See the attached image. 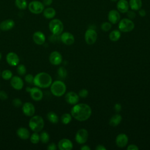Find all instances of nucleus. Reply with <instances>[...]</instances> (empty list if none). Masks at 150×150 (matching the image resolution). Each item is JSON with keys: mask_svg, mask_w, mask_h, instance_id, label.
Returning <instances> with one entry per match:
<instances>
[{"mask_svg": "<svg viewBox=\"0 0 150 150\" xmlns=\"http://www.w3.org/2000/svg\"><path fill=\"white\" fill-rule=\"evenodd\" d=\"M91 108L87 104L80 103L75 104L71 110V115L79 121H84L88 120L91 115Z\"/></svg>", "mask_w": 150, "mask_h": 150, "instance_id": "f257e3e1", "label": "nucleus"}, {"mask_svg": "<svg viewBox=\"0 0 150 150\" xmlns=\"http://www.w3.org/2000/svg\"><path fill=\"white\" fill-rule=\"evenodd\" d=\"M52 83L51 76L46 72H40L36 74L33 79V84L39 88H47Z\"/></svg>", "mask_w": 150, "mask_h": 150, "instance_id": "f03ea898", "label": "nucleus"}, {"mask_svg": "<svg viewBox=\"0 0 150 150\" xmlns=\"http://www.w3.org/2000/svg\"><path fill=\"white\" fill-rule=\"evenodd\" d=\"M44 120L40 115L32 116L29 122V127L34 132H40L44 127Z\"/></svg>", "mask_w": 150, "mask_h": 150, "instance_id": "7ed1b4c3", "label": "nucleus"}, {"mask_svg": "<svg viewBox=\"0 0 150 150\" xmlns=\"http://www.w3.org/2000/svg\"><path fill=\"white\" fill-rule=\"evenodd\" d=\"M50 91L54 96L61 97L66 91V84L61 80H56L50 85Z\"/></svg>", "mask_w": 150, "mask_h": 150, "instance_id": "20e7f679", "label": "nucleus"}, {"mask_svg": "<svg viewBox=\"0 0 150 150\" xmlns=\"http://www.w3.org/2000/svg\"><path fill=\"white\" fill-rule=\"evenodd\" d=\"M49 28L52 34L60 35L63 30L64 26L60 20L58 19H54L49 22Z\"/></svg>", "mask_w": 150, "mask_h": 150, "instance_id": "39448f33", "label": "nucleus"}, {"mask_svg": "<svg viewBox=\"0 0 150 150\" xmlns=\"http://www.w3.org/2000/svg\"><path fill=\"white\" fill-rule=\"evenodd\" d=\"M135 27L134 23L129 18L121 19L118 23V29L122 32H129L132 31Z\"/></svg>", "mask_w": 150, "mask_h": 150, "instance_id": "423d86ee", "label": "nucleus"}, {"mask_svg": "<svg viewBox=\"0 0 150 150\" xmlns=\"http://www.w3.org/2000/svg\"><path fill=\"white\" fill-rule=\"evenodd\" d=\"M45 8V5L42 2L39 1H31L28 5L29 11L34 14L41 13Z\"/></svg>", "mask_w": 150, "mask_h": 150, "instance_id": "0eeeda50", "label": "nucleus"}, {"mask_svg": "<svg viewBox=\"0 0 150 150\" xmlns=\"http://www.w3.org/2000/svg\"><path fill=\"white\" fill-rule=\"evenodd\" d=\"M97 39V33L96 31L93 29H88L84 35V39L87 44L93 45L94 44Z\"/></svg>", "mask_w": 150, "mask_h": 150, "instance_id": "6e6552de", "label": "nucleus"}, {"mask_svg": "<svg viewBox=\"0 0 150 150\" xmlns=\"http://www.w3.org/2000/svg\"><path fill=\"white\" fill-rule=\"evenodd\" d=\"M26 91L30 93L31 98L35 101H40L43 98V92L38 87H27Z\"/></svg>", "mask_w": 150, "mask_h": 150, "instance_id": "1a4fd4ad", "label": "nucleus"}, {"mask_svg": "<svg viewBox=\"0 0 150 150\" xmlns=\"http://www.w3.org/2000/svg\"><path fill=\"white\" fill-rule=\"evenodd\" d=\"M88 131L84 128H81L79 129L76 132V136H75V139L77 143L80 144H83L87 141L88 139Z\"/></svg>", "mask_w": 150, "mask_h": 150, "instance_id": "9d476101", "label": "nucleus"}, {"mask_svg": "<svg viewBox=\"0 0 150 150\" xmlns=\"http://www.w3.org/2000/svg\"><path fill=\"white\" fill-rule=\"evenodd\" d=\"M22 112L28 117H32L35 112V108L33 104L30 102H26L22 105Z\"/></svg>", "mask_w": 150, "mask_h": 150, "instance_id": "9b49d317", "label": "nucleus"}, {"mask_svg": "<svg viewBox=\"0 0 150 150\" xmlns=\"http://www.w3.org/2000/svg\"><path fill=\"white\" fill-rule=\"evenodd\" d=\"M6 60L11 66H18L19 63V58L18 54L14 52H9L6 56Z\"/></svg>", "mask_w": 150, "mask_h": 150, "instance_id": "f8f14e48", "label": "nucleus"}, {"mask_svg": "<svg viewBox=\"0 0 150 150\" xmlns=\"http://www.w3.org/2000/svg\"><path fill=\"white\" fill-rule=\"evenodd\" d=\"M49 61L53 65H59L62 62V54L57 51L52 52L49 55Z\"/></svg>", "mask_w": 150, "mask_h": 150, "instance_id": "ddd939ff", "label": "nucleus"}, {"mask_svg": "<svg viewBox=\"0 0 150 150\" xmlns=\"http://www.w3.org/2000/svg\"><path fill=\"white\" fill-rule=\"evenodd\" d=\"M10 83L11 86L16 90H21L23 87V81L22 79L18 76L12 77L11 79Z\"/></svg>", "mask_w": 150, "mask_h": 150, "instance_id": "4468645a", "label": "nucleus"}, {"mask_svg": "<svg viewBox=\"0 0 150 150\" xmlns=\"http://www.w3.org/2000/svg\"><path fill=\"white\" fill-rule=\"evenodd\" d=\"M65 100L67 103L71 105H75L77 104L79 101V96L75 92L70 91L66 93L65 96Z\"/></svg>", "mask_w": 150, "mask_h": 150, "instance_id": "2eb2a0df", "label": "nucleus"}, {"mask_svg": "<svg viewBox=\"0 0 150 150\" xmlns=\"http://www.w3.org/2000/svg\"><path fill=\"white\" fill-rule=\"evenodd\" d=\"M128 142V138L125 134L121 133L118 134L115 139L116 145L118 147L123 148L125 146Z\"/></svg>", "mask_w": 150, "mask_h": 150, "instance_id": "dca6fc26", "label": "nucleus"}, {"mask_svg": "<svg viewBox=\"0 0 150 150\" xmlns=\"http://www.w3.org/2000/svg\"><path fill=\"white\" fill-rule=\"evenodd\" d=\"M61 41L66 45H71L74 42V37L70 32H64L60 36Z\"/></svg>", "mask_w": 150, "mask_h": 150, "instance_id": "f3484780", "label": "nucleus"}, {"mask_svg": "<svg viewBox=\"0 0 150 150\" xmlns=\"http://www.w3.org/2000/svg\"><path fill=\"white\" fill-rule=\"evenodd\" d=\"M57 145L60 150H71L73 148V143L70 139L67 138L60 139Z\"/></svg>", "mask_w": 150, "mask_h": 150, "instance_id": "a211bd4d", "label": "nucleus"}, {"mask_svg": "<svg viewBox=\"0 0 150 150\" xmlns=\"http://www.w3.org/2000/svg\"><path fill=\"white\" fill-rule=\"evenodd\" d=\"M108 19L112 24L118 23L120 20V14L119 12L115 9L110 11L108 14Z\"/></svg>", "mask_w": 150, "mask_h": 150, "instance_id": "6ab92c4d", "label": "nucleus"}, {"mask_svg": "<svg viewBox=\"0 0 150 150\" xmlns=\"http://www.w3.org/2000/svg\"><path fill=\"white\" fill-rule=\"evenodd\" d=\"M33 40L38 45H43L46 40L45 35L40 31H36L33 35Z\"/></svg>", "mask_w": 150, "mask_h": 150, "instance_id": "aec40b11", "label": "nucleus"}, {"mask_svg": "<svg viewBox=\"0 0 150 150\" xmlns=\"http://www.w3.org/2000/svg\"><path fill=\"white\" fill-rule=\"evenodd\" d=\"M15 26V22L11 19H8L3 21L0 23V29L3 31L11 30Z\"/></svg>", "mask_w": 150, "mask_h": 150, "instance_id": "412c9836", "label": "nucleus"}, {"mask_svg": "<svg viewBox=\"0 0 150 150\" xmlns=\"http://www.w3.org/2000/svg\"><path fill=\"white\" fill-rule=\"evenodd\" d=\"M129 3L127 0H119L117 4L118 11L121 13H126L129 10Z\"/></svg>", "mask_w": 150, "mask_h": 150, "instance_id": "4be33fe9", "label": "nucleus"}, {"mask_svg": "<svg viewBox=\"0 0 150 150\" xmlns=\"http://www.w3.org/2000/svg\"><path fill=\"white\" fill-rule=\"evenodd\" d=\"M16 134L19 138L22 139H27L30 137L29 130L24 127H20L16 131Z\"/></svg>", "mask_w": 150, "mask_h": 150, "instance_id": "5701e85b", "label": "nucleus"}, {"mask_svg": "<svg viewBox=\"0 0 150 150\" xmlns=\"http://www.w3.org/2000/svg\"><path fill=\"white\" fill-rule=\"evenodd\" d=\"M56 12L55 9L51 7H48L46 9H44L43 11V15L44 17L46 19H52L56 15Z\"/></svg>", "mask_w": 150, "mask_h": 150, "instance_id": "b1692460", "label": "nucleus"}, {"mask_svg": "<svg viewBox=\"0 0 150 150\" xmlns=\"http://www.w3.org/2000/svg\"><path fill=\"white\" fill-rule=\"evenodd\" d=\"M122 120V117L120 114H117L112 116L109 121V124L112 127H116L119 125Z\"/></svg>", "mask_w": 150, "mask_h": 150, "instance_id": "393cba45", "label": "nucleus"}, {"mask_svg": "<svg viewBox=\"0 0 150 150\" xmlns=\"http://www.w3.org/2000/svg\"><path fill=\"white\" fill-rule=\"evenodd\" d=\"M142 2L141 0H129V6L132 10L138 11L142 7Z\"/></svg>", "mask_w": 150, "mask_h": 150, "instance_id": "a878e982", "label": "nucleus"}, {"mask_svg": "<svg viewBox=\"0 0 150 150\" xmlns=\"http://www.w3.org/2000/svg\"><path fill=\"white\" fill-rule=\"evenodd\" d=\"M121 37L120 31L118 30H114L109 34V39L112 42L118 41Z\"/></svg>", "mask_w": 150, "mask_h": 150, "instance_id": "bb28decb", "label": "nucleus"}, {"mask_svg": "<svg viewBox=\"0 0 150 150\" xmlns=\"http://www.w3.org/2000/svg\"><path fill=\"white\" fill-rule=\"evenodd\" d=\"M47 120L53 124H57L59 121V117L53 111H50L47 114Z\"/></svg>", "mask_w": 150, "mask_h": 150, "instance_id": "cd10ccee", "label": "nucleus"}, {"mask_svg": "<svg viewBox=\"0 0 150 150\" xmlns=\"http://www.w3.org/2000/svg\"><path fill=\"white\" fill-rule=\"evenodd\" d=\"M16 6L21 10H24L28 7V3L26 0H15Z\"/></svg>", "mask_w": 150, "mask_h": 150, "instance_id": "c85d7f7f", "label": "nucleus"}, {"mask_svg": "<svg viewBox=\"0 0 150 150\" xmlns=\"http://www.w3.org/2000/svg\"><path fill=\"white\" fill-rule=\"evenodd\" d=\"M72 116L69 113H64L61 116V121L64 124H68L71 121Z\"/></svg>", "mask_w": 150, "mask_h": 150, "instance_id": "c756f323", "label": "nucleus"}, {"mask_svg": "<svg viewBox=\"0 0 150 150\" xmlns=\"http://www.w3.org/2000/svg\"><path fill=\"white\" fill-rule=\"evenodd\" d=\"M1 76L3 79L5 80H9L12 77V72L8 69L4 70L1 73Z\"/></svg>", "mask_w": 150, "mask_h": 150, "instance_id": "7c9ffc66", "label": "nucleus"}, {"mask_svg": "<svg viewBox=\"0 0 150 150\" xmlns=\"http://www.w3.org/2000/svg\"><path fill=\"white\" fill-rule=\"evenodd\" d=\"M40 141L43 143V144H46L47 142H49V139H50V137L49 135L47 132L43 131L42 132L40 133Z\"/></svg>", "mask_w": 150, "mask_h": 150, "instance_id": "2f4dec72", "label": "nucleus"}, {"mask_svg": "<svg viewBox=\"0 0 150 150\" xmlns=\"http://www.w3.org/2000/svg\"><path fill=\"white\" fill-rule=\"evenodd\" d=\"M30 140L32 144H38L40 141V135L37 132H34L31 135H30Z\"/></svg>", "mask_w": 150, "mask_h": 150, "instance_id": "473e14b6", "label": "nucleus"}, {"mask_svg": "<svg viewBox=\"0 0 150 150\" xmlns=\"http://www.w3.org/2000/svg\"><path fill=\"white\" fill-rule=\"evenodd\" d=\"M16 70H17L18 74L19 75H20V76L25 75V74L26 73V67L23 64H19V65H18Z\"/></svg>", "mask_w": 150, "mask_h": 150, "instance_id": "72a5a7b5", "label": "nucleus"}, {"mask_svg": "<svg viewBox=\"0 0 150 150\" xmlns=\"http://www.w3.org/2000/svg\"><path fill=\"white\" fill-rule=\"evenodd\" d=\"M57 74L62 79L65 78L67 74L66 69L63 67H60L57 70Z\"/></svg>", "mask_w": 150, "mask_h": 150, "instance_id": "f704fd0d", "label": "nucleus"}, {"mask_svg": "<svg viewBox=\"0 0 150 150\" xmlns=\"http://www.w3.org/2000/svg\"><path fill=\"white\" fill-rule=\"evenodd\" d=\"M111 27H112L111 23L108 22H104L101 25V28L104 32H108L111 29Z\"/></svg>", "mask_w": 150, "mask_h": 150, "instance_id": "c9c22d12", "label": "nucleus"}, {"mask_svg": "<svg viewBox=\"0 0 150 150\" xmlns=\"http://www.w3.org/2000/svg\"><path fill=\"white\" fill-rule=\"evenodd\" d=\"M88 94V91L85 88L81 89L79 92V96L81 98H86Z\"/></svg>", "mask_w": 150, "mask_h": 150, "instance_id": "e433bc0d", "label": "nucleus"}, {"mask_svg": "<svg viewBox=\"0 0 150 150\" xmlns=\"http://www.w3.org/2000/svg\"><path fill=\"white\" fill-rule=\"evenodd\" d=\"M33 79H34V77L32 74H27L25 77V81L29 84L33 83Z\"/></svg>", "mask_w": 150, "mask_h": 150, "instance_id": "4c0bfd02", "label": "nucleus"}, {"mask_svg": "<svg viewBox=\"0 0 150 150\" xmlns=\"http://www.w3.org/2000/svg\"><path fill=\"white\" fill-rule=\"evenodd\" d=\"M12 104L13 105L16 107H21L22 105V102L21 100V99L18 98H16L15 99L13 100L12 101Z\"/></svg>", "mask_w": 150, "mask_h": 150, "instance_id": "58836bf2", "label": "nucleus"}, {"mask_svg": "<svg viewBox=\"0 0 150 150\" xmlns=\"http://www.w3.org/2000/svg\"><path fill=\"white\" fill-rule=\"evenodd\" d=\"M8 96L4 91H0V99L2 100H5L8 98Z\"/></svg>", "mask_w": 150, "mask_h": 150, "instance_id": "ea45409f", "label": "nucleus"}, {"mask_svg": "<svg viewBox=\"0 0 150 150\" xmlns=\"http://www.w3.org/2000/svg\"><path fill=\"white\" fill-rule=\"evenodd\" d=\"M127 16L129 18V19H134L135 18L136 14L134 11H130L127 12Z\"/></svg>", "mask_w": 150, "mask_h": 150, "instance_id": "a19ab883", "label": "nucleus"}, {"mask_svg": "<svg viewBox=\"0 0 150 150\" xmlns=\"http://www.w3.org/2000/svg\"><path fill=\"white\" fill-rule=\"evenodd\" d=\"M47 149L48 150H56L57 149V147H56V145L52 142V143H50L48 146H47Z\"/></svg>", "mask_w": 150, "mask_h": 150, "instance_id": "79ce46f5", "label": "nucleus"}, {"mask_svg": "<svg viewBox=\"0 0 150 150\" xmlns=\"http://www.w3.org/2000/svg\"><path fill=\"white\" fill-rule=\"evenodd\" d=\"M138 149L139 148L136 145H134V144L129 145L127 148V150H138Z\"/></svg>", "mask_w": 150, "mask_h": 150, "instance_id": "37998d69", "label": "nucleus"}, {"mask_svg": "<svg viewBox=\"0 0 150 150\" xmlns=\"http://www.w3.org/2000/svg\"><path fill=\"white\" fill-rule=\"evenodd\" d=\"M114 110L116 112H120L121 110V105L120 103H116L114 105Z\"/></svg>", "mask_w": 150, "mask_h": 150, "instance_id": "c03bdc74", "label": "nucleus"}, {"mask_svg": "<svg viewBox=\"0 0 150 150\" xmlns=\"http://www.w3.org/2000/svg\"><path fill=\"white\" fill-rule=\"evenodd\" d=\"M53 2V0H43L42 3L45 6H49Z\"/></svg>", "mask_w": 150, "mask_h": 150, "instance_id": "a18cd8bd", "label": "nucleus"}, {"mask_svg": "<svg viewBox=\"0 0 150 150\" xmlns=\"http://www.w3.org/2000/svg\"><path fill=\"white\" fill-rule=\"evenodd\" d=\"M139 15L141 17H144L146 15V11H145V10L144 9H139Z\"/></svg>", "mask_w": 150, "mask_h": 150, "instance_id": "49530a36", "label": "nucleus"}, {"mask_svg": "<svg viewBox=\"0 0 150 150\" xmlns=\"http://www.w3.org/2000/svg\"><path fill=\"white\" fill-rule=\"evenodd\" d=\"M96 150H106V148L103 145H98L96 147Z\"/></svg>", "mask_w": 150, "mask_h": 150, "instance_id": "de8ad7c7", "label": "nucleus"}, {"mask_svg": "<svg viewBox=\"0 0 150 150\" xmlns=\"http://www.w3.org/2000/svg\"><path fill=\"white\" fill-rule=\"evenodd\" d=\"M80 149H81V150H90V148L88 145H83V146H81L80 148Z\"/></svg>", "mask_w": 150, "mask_h": 150, "instance_id": "09e8293b", "label": "nucleus"}, {"mask_svg": "<svg viewBox=\"0 0 150 150\" xmlns=\"http://www.w3.org/2000/svg\"><path fill=\"white\" fill-rule=\"evenodd\" d=\"M1 58H2V54H1V52H0V60H1Z\"/></svg>", "mask_w": 150, "mask_h": 150, "instance_id": "8fccbe9b", "label": "nucleus"}, {"mask_svg": "<svg viewBox=\"0 0 150 150\" xmlns=\"http://www.w3.org/2000/svg\"><path fill=\"white\" fill-rule=\"evenodd\" d=\"M111 1H112V2H115V1H118V0H111Z\"/></svg>", "mask_w": 150, "mask_h": 150, "instance_id": "3c124183", "label": "nucleus"}, {"mask_svg": "<svg viewBox=\"0 0 150 150\" xmlns=\"http://www.w3.org/2000/svg\"><path fill=\"white\" fill-rule=\"evenodd\" d=\"M0 75H1V72H0Z\"/></svg>", "mask_w": 150, "mask_h": 150, "instance_id": "603ef678", "label": "nucleus"}]
</instances>
